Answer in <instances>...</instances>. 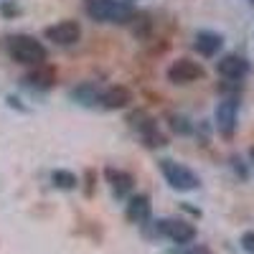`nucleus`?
Returning a JSON list of instances; mask_svg holds the SVG:
<instances>
[{
  "label": "nucleus",
  "mask_w": 254,
  "mask_h": 254,
  "mask_svg": "<svg viewBox=\"0 0 254 254\" xmlns=\"http://www.w3.org/2000/svg\"><path fill=\"white\" fill-rule=\"evenodd\" d=\"M158 231L163 237H168L171 242L176 244H188V242H193L196 239V229L193 224H188V221H181V219H163L158 221Z\"/></svg>",
  "instance_id": "20e7f679"
},
{
  "label": "nucleus",
  "mask_w": 254,
  "mask_h": 254,
  "mask_svg": "<svg viewBox=\"0 0 254 254\" xmlns=\"http://www.w3.org/2000/svg\"><path fill=\"white\" fill-rule=\"evenodd\" d=\"M51 181H54V186H59V188H66V190L76 186V176H74V173H69V171H54Z\"/></svg>",
  "instance_id": "4468645a"
},
{
  "label": "nucleus",
  "mask_w": 254,
  "mask_h": 254,
  "mask_svg": "<svg viewBox=\"0 0 254 254\" xmlns=\"http://www.w3.org/2000/svg\"><path fill=\"white\" fill-rule=\"evenodd\" d=\"M196 51L201 54V56H214L219 49H221V36H216V33H208V31H201L198 36H196Z\"/></svg>",
  "instance_id": "9b49d317"
},
{
  "label": "nucleus",
  "mask_w": 254,
  "mask_h": 254,
  "mask_svg": "<svg viewBox=\"0 0 254 254\" xmlns=\"http://www.w3.org/2000/svg\"><path fill=\"white\" fill-rule=\"evenodd\" d=\"M127 219L132 224H142L150 219V198L147 196H132L127 203Z\"/></svg>",
  "instance_id": "1a4fd4ad"
},
{
  "label": "nucleus",
  "mask_w": 254,
  "mask_h": 254,
  "mask_svg": "<svg viewBox=\"0 0 254 254\" xmlns=\"http://www.w3.org/2000/svg\"><path fill=\"white\" fill-rule=\"evenodd\" d=\"M186 254H211V249H206V247H190Z\"/></svg>",
  "instance_id": "dca6fc26"
},
{
  "label": "nucleus",
  "mask_w": 254,
  "mask_h": 254,
  "mask_svg": "<svg viewBox=\"0 0 254 254\" xmlns=\"http://www.w3.org/2000/svg\"><path fill=\"white\" fill-rule=\"evenodd\" d=\"M84 8L99 23H125L132 18V8L120 0H84Z\"/></svg>",
  "instance_id": "f257e3e1"
},
{
  "label": "nucleus",
  "mask_w": 254,
  "mask_h": 254,
  "mask_svg": "<svg viewBox=\"0 0 254 254\" xmlns=\"http://www.w3.org/2000/svg\"><path fill=\"white\" fill-rule=\"evenodd\" d=\"M79 36H81V28H79L76 20H61V23L46 28V38L54 41V44H59V46H71V44H76Z\"/></svg>",
  "instance_id": "39448f33"
},
{
  "label": "nucleus",
  "mask_w": 254,
  "mask_h": 254,
  "mask_svg": "<svg viewBox=\"0 0 254 254\" xmlns=\"http://www.w3.org/2000/svg\"><path fill=\"white\" fill-rule=\"evenodd\" d=\"M249 69V64L242 59V56H224L219 61V74L226 76V79H242Z\"/></svg>",
  "instance_id": "6e6552de"
},
{
  "label": "nucleus",
  "mask_w": 254,
  "mask_h": 254,
  "mask_svg": "<svg viewBox=\"0 0 254 254\" xmlns=\"http://www.w3.org/2000/svg\"><path fill=\"white\" fill-rule=\"evenodd\" d=\"M242 247H244V252L254 254V231H247V234L242 237Z\"/></svg>",
  "instance_id": "2eb2a0df"
},
{
  "label": "nucleus",
  "mask_w": 254,
  "mask_h": 254,
  "mask_svg": "<svg viewBox=\"0 0 254 254\" xmlns=\"http://www.w3.org/2000/svg\"><path fill=\"white\" fill-rule=\"evenodd\" d=\"M216 127L221 135H231L237 127V99H224L216 107Z\"/></svg>",
  "instance_id": "0eeeda50"
},
{
  "label": "nucleus",
  "mask_w": 254,
  "mask_h": 254,
  "mask_svg": "<svg viewBox=\"0 0 254 254\" xmlns=\"http://www.w3.org/2000/svg\"><path fill=\"white\" fill-rule=\"evenodd\" d=\"M249 155H252V160H254V147H252V153H249Z\"/></svg>",
  "instance_id": "f3484780"
},
{
  "label": "nucleus",
  "mask_w": 254,
  "mask_h": 254,
  "mask_svg": "<svg viewBox=\"0 0 254 254\" xmlns=\"http://www.w3.org/2000/svg\"><path fill=\"white\" fill-rule=\"evenodd\" d=\"M10 54L15 61L28 64V66H41L46 61V49L31 36H15L10 38Z\"/></svg>",
  "instance_id": "f03ea898"
},
{
  "label": "nucleus",
  "mask_w": 254,
  "mask_h": 254,
  "mask_svg": "<svg viewBox=\"0 0 254 254\" xmlns=\"http://www.w3.org/2000/svg\"><path fill=\"white\" fill-rule=\"evenodd\" d=\"M54 69L44 66V69H36L31 76H28V84H33V87H41V89H49L51 84H54Z\"/></svg>",
  "instance_id": "ddd939ff"
},
{
  "label": "nucleus",
  "mask_w": 254,
  "mask_h": 254,
  "mask_svg": "<svg viewBox=\"0 0 254 254\" xmlns=\"http://www.w3.org/2000/svg\"><path fill=\"white\" fill-rule=\"evenodd\" d=\"M107 178H110V183H112V188H115L117 196H125L127 190L132 188V176L125 173V171H115V168H110V171H107Z\"/></svg>",
  "instance_id": "f8f14e48"
},
{
  "label": "nucleus",
  "mask_w": 254,
  "mask_h": 254,
  "mask_svg": "<svg viewBox=\"0 0 254 254\" xmlns=\"http://www.w3.org/2000/svg\"><path fill=\"white\" fill-rule=\"evenodd\" d=\"M201 76H203V69L190 59H178L173 66L168 69V79H171L173 84H190V81H196Z\"/></svg>",
  "instance_id": "423d86ee"
},
{
  "label": "nucleus",
  "mask_w": 254,
  "mask_h": 254,
  "mask_svg": "<svg viewBox=\"0 0 254 254\" xmlns=\"http://www.w3.org/2000/svg\"><path fill=\"white\" fill-rule=\"evenodd\" d=\"M130 99H132V94L127 92L125 87H110L107 92L99 97V102H102L107 110H122V107H127V104H130Z\"/></svg>",
  "instance_id": "9d476101"
},
{
  "label": "nucleus",
  "mask_w": 254,
  "mask_h": 254,
  "mask_svg": "<svg viewBox=\"0 0 254 254\" xmlns=\"http://www.w3.org/2000/svg\"><path fill=\"white\" fill-rule=\"evenodd\" d=\"M160 171H163L165 181L171 183V188H176V190H193V188H198V176L193 171H188V168L181 165V163L160 160Z\"/></svg>",
  "instance_id": "7ed1b4c3"
}]
</instances>
